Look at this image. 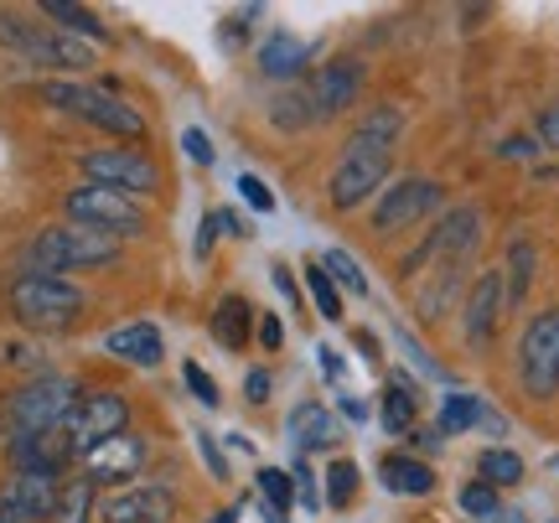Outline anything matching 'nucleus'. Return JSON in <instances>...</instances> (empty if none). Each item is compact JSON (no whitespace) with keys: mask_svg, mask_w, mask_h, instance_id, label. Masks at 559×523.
<instances>
[{"mask_svg":"<svg viewBox=\"0 0 559 523\" xmlns=\"http://www.w3.org/2000/svg\"><path fill=\"white\" fill-rule=\"evenodd\" d=\"M477 425H481V430H492V436H508V420H502L487 400H481V409H477Z\"/></svg>","mask_w":559,"mask_h":523,"instance_id":"obj_48","label":"nucleus"},{"mask_svg":"<svg viewBox=\"0 0 559 523\" xmlns=\"http://www.w3.org/2000/svg\"><path fill=\"white\" fill-rule=\"evenodd\" d=\"M415 415H419V383L409 379L404 368H394V373H389V389H383L379 420L389 436H409V430H415Z\"/></svg>","mask_w":559,"mask_h":523,"instance_id":"obj_24","label":"nucleus"},{"mask_svg":"<svg viewBox=\"0 0 559 523\" xmlns=\"http://www.w3.org/2000/svg\"><path fill=\"white\" fill-rule=\"evenodd\" d=\"M337 409H342V415H347V420H353V425H362V420H368V404H362V400H353V394H342V400H337Z\"/></svg>","mask_w":559,"mask_h":523,"instance_id":"obj_50","label":"nucleus"},{"mask_svg":"<svg viewBox=\"0 0 559 523\" xmlns=\"http://www.w3.org/2000/svg\"><path fill=\"white\" fill-rule=\"evenodd\" d=\"M270 124H275V130H290V135L321 124L317 109H311V94H306V88H285V94H275V104H270Z\"/></svg>","mask_w":559,"mask_h":523,"instance_id":"obj_27","label":"nucleus"},{"mask_svg":"<svg viewBox=\"0 0 559 523\" xmlns=\"http://www.w3.org/2000/svg\"><path fill=\"white\" fill-rule=\"evenodd\" d=\"M436 213H445V187L436 177H400L373 202V234H409Z\"/></svg>","mask_w":559,"mask_h":523,"instance_id":"obj_11","label":"nucleus"},{"mask_svg":"<svg viewBox=\"0 0 559 523\" xmlns=\"http://www.w3.org/2000/svg\"><path fill=\"white\" fill-rule=\"evenodd\" d=\"M549 523H559V519H549Z\"/></svg>","mask_w":559,"mask_h":523,"instance_id":"obj_56","label":"nucleus"},{"mask_svg":"<svg viewBox=\"0 0 559 523\" xmlns=\"http://www.w3.org/2000/svg\"><path fill=\"white\" fill-rule=\"evenodd\" d=\"M481 243V207H472V202H461V207H445L440 213V228L430 234V239L419 243L415 254L400 264V275H415V264L436 260V264H456L466 260L472 249Z\"/></svg>","mask_w":559,"mask_h":523,"instance_id":"obj_12","label":"nucleus"},{"mask_svg":"<svg viewBox=\"0 0 559 523\" xmlns=\"http://www.w3.org/2000/svg\"><path fill=\"white\" fill-rule=\"evenodd\" d=\"M181 379H187V389H192V400L202 404V409H218L223 404V394H218V383H213V373L202 368V362H181Z\"/></svg>","mask_w":559,"mask_h":523,"instance_id":"obj_36","label":"nucleus"},{"mask_svg":"<svg viewBox=\"0 0 559 523\" xmlns=\"http://www.w3.org/2000/svg\"><path fill=\"white\" fill-rule=\"evenodd\" d=\"M181 151H187L198 166L218 162V151H213V141H207V130H198V124H187V130H181Z\"/></svg>","mask_w":559,"mask_h":523,"instance_id":"obj_40","label":"nucleus"},{"mask_svg":"<svg viewBox=\"0 0 559 523\" xmlns=\"http://www.w3.org/2000/svg\"><path fill=\"white\" fill-rule=\"evenodd\" d=\"M239 198L249 202L254 213H275V192H270V187H264L254 171H243V177H239Z\"/></svg>","mask_w":559,"mask_h":523,"instance_id":"obj_38","label":"nucleus"},{"mask_svg":"<svg viewBox=\"0 0 559 523\" xmlns=\"http://www.w3.org/2000/svg\"><path fill=\"white\" fill-rule=\"evenodd\" d=\"M466 322H461V332H466V347H487L492 337H498V322L502 311H508V285H502V270H481L477 281H472V290H466Z\"/></svg>","mask_w":559,"mask_h":523,"instance_id":"obj_15","label":"nucleus"},{"mask_svg":"<svg viewBox=\"0 0 559 523\" xmlns=\"http://www.w3.org/2000/svg\"><path fill=\"white\" fill-rule=\"evenodd\" d=\"M130 430V400H124L120 389H88L79 404H73V415L62 425V436L73 445V462H83L94 445L115 441Z\"/></svg>","mask_w":559,"mask_h":523,"instance_id":"obj_10","label":"nucleus"},{"mask_svg":"<svg viewBox=\"0 0 559 523\" xmlns=\"http://www.w3.org/2000/svg\"><path fill=\"white\" fill-rule=\"evenodd\" d=\"M358 487H362L358 462H347V456H337V462L326 466V487H321V503H326V508H337V513H347V508L358 503Z\"/></svg>","mask_w":559,"mask_h":523,"instance_id":"obj_30","label":"nucleus"},{"mask_svg":"<svg viewBox=\"0 0 559 523\" xmlns=\"http://www.w3.org/2000/svg\"><path fill=\"white\" fill-rule=\"evenodd\" d=\"M317 358H321V373L337 383L342 379V358H337V347H317Z\"/></svg>","mask_w":559,"mask_h":523,"instance_id":"obj_49","label":"nucleus"},{"mask_svg":"<svg viewBox=\"0 0 559 523\" xmlns=\"http://www.w3.org/2000/svg\"><path fill=\"white\" fill-rule=\"evenodd\" d=\"M104 353L130 362V368H160L166 337H160L156 322H124V326H115V332H104Z\"/></svg>","mask_w":559,"mask_h":523,"instance_id":"obj_19","label":"nucleus"},{"mask_svg":"<svg viewBox=\"0 0 559 523\" xmlns=\"http://www.w3.org/2000/svg\"><path fill=\"white\" fill-rule=\"evenodd\" d=\"M58 523H88L94 519V483L88 477H73V483L58 487V508H52Z\"/></svg>","mask_w":559,"mask_h":523,"instance_id":"obj_31","label":"nucleus"},{"mask_svg":"<svg viewBox=\"0 0 559 523\" xmlns=\"http://www.w3.org/2000/svg\"><path fill=\"white\" fill-rule=\"evenodd\" d=\"M41 16L58 21V32H68V37H79V41H109V26H104L88 5H73V0H41Z\"/></svg>","mask_w":559,"mask_h":523,"instance_id":"obj_25","label":"nucleus"},{"mask_svg":"<svg viewBox=\"0 0 559 523\" xmlns=\"http://www.w3.org/2000/svg\"><path fill=\"white\" fill-rule=\"evenodd\" d=\"M477 409H481L477 394H466V389H451V394L440 400L436 436H440V441H451V436H461V430H472V425H477Z\"/></svg>","mask_w":559,"mask_h":523,"instance_id":"obj_29","label":"nucleus"},{"mask_svg":"<svg viewBox=\"0 0 559 523\" xmlns=\"http://www.w3.org/2000/svg\"><path fill=\"white\" fill-rule=\"evenodd\" d=\"M11 472H32V477H58L73 466V445L62 430H41V436H11Z\"/></svg>","mask_w":559,"mask_h":523,"instance_id":"obj_18","label":"nucleus"},{"mask_svg":"<svg viewBox=\"0 0 559 523\" xmlns=\"http://www.w3.org/2000/svg\"><path fill=\"white\" fill-rule=\"evenodd\" d=\"M285 436L296 441L300 456H311V451H332V445L342 441L337 420H332V409H326V404H317V400H306V404H296V409H290Z\"/></svg>","mask_w":559,"mask_h":523,"instance_id":"obj_21","label":"nucleus"},{"mask_svg":"<svg viewBox=\"0 0 559 523\" xmlns=\"http://www.w3.org/2000/svg\"><path fill=\"white\" fill-rule=\"evenodd\" d=\"M140 466H145V441L135 430H124L83 456V477L94 487H130V477H140Z\"/></svg>","mask_w":559,"mask_h":523,"instance_id":"obj_17","label":"nucleus"},{"mask_svg":"<svg viewBox=\"0 0 559 523\" xmlns=\"http://www.w3.org/2000/svg\"><path fill=\"white\" fill-rule=\"evenodd\" d=\"M353 343L362 347V358L368 362H379V343H373V332H353Z\"/></svg>","mask_w":559,"mask_h":523,"instance_id":"obj_52","label":"nucleus"},{"mask_svg":"<svg viewBox=\"0 0 559 523\" xmlns=\"http://www.w3.org/2000/svg\"><path fill=\"white\" fill-rule=\"evenodd\" d=\"M492 523H528L523 513H502V519H492Z\"/></svg>","mask_w":559,"mask_h":523,"instance_id":"obj_54","label":"nucleus"},{"mask_svg":"<svg viewBox=\"0 0 559 523\" xmlns=\"http://www.w3.org/2000/svg\"><path fill=\"white\" fill-rule=\"evenodd\" d=\"M519 383L528 400H555L559 394V306H544L528 317L519 337Z\"/></svg>","mask_w":559,"mask_h":523,"instance_id":"obj_8","label":"nucleus"},{"mask_svg":"<svg viewBox=\"0 0 559 523\" xmlns=\"http://www.w3.org/2000/svg\"><path fill=\"white\" fill-rule=\"evenodd\" d=\"M534 141L549 145V151H559V99L544 104V115L534 120Z\"/></svg>","mask_w":559,"mask_h":523,"instance_id":"obj_43","label":"nucleus"},{"mask_svg":"<svg viewBox=\"0 0 559 523\" xmlns=\"http://www.w3.org/2000/svg\"><path fill=\"white\" fill-rule=\"evenodd\" d=\"M177 519V492L160 483L115 487L99 503V523H171Z\"/></svg>","mask_w":559,"mask_h":523,"instance_id":"obj_14","label":"nucleus"},{"mask_svg":"<svg viewBox=\"0 0 559 523\" xmlns=\"http://www.w3.org/2000/svg\"><path fill=\"white\" fill-rule=\"evenodd\" d=\"M290 477H296V508L306 513V519H317L326 503H321V487H317V477H311V466L296 462V472H290Z\"/></svg>","mask_w":559,"mask_h":523,"instance_id":"obj_37","label":"nucleus"},{"mask_svg":"<svg viewBox=\"0 0 559 523\" xmlns=\"http://www.w3.org/2000/svg\"><path fill=\"white\" fill-rule=\"evenodd\" d=\"M306 290H311V301H317V311L326 322H342V317H347V311H342V290L332 285V275H326L321 260H306Z\"/></svg>","mask_w":559,"mask_h":523,"instance_id":"obj_33","label":"nucleus"},{"mask_svg":"<svg viewBox=\"0 0 559 523\" xmlns=\"http://www.w3.org/2000/svg\"><path fill=\"white\" fill-rule=\"evenodd\" d=\"M555 472H559V456H555Z\"/></svg>","mask_w":559,"mask_h":523,"instance_id":"obj_55","label":"nucleus"},{"mask_svg":"<svg viewBox=\"0 0 559 523\" xmlns=\"http://www.w3.org/2000/svg\"><path fill=\"white\" fill-rule=\"evenodd\" d=\"M254 483H260V498H264L270 513L285 519V513L296 508V477H290V472H280V466H260V472H254Z\"/></svg>","mask_w":559,"mask_h":523,"instance_id":"obj_32","label":"nucleus"},{"mask_svg":"<svg viewBox=\"0 0 559 523\" xmlns=\"http://www.w3.org/2000/svg\"><path fill=\"white\" fill-rule=\"evenodd\" d=\"M311 58H317V47L296 32H275V37L260 41V73L275 83H296L311 68Z\"/></svg>","mask_w":559,"mask_h":523,"instance_id":"obj_20","label":"nucleus"},{"mask_svg":"<svg viewBox=\"0 0 559 523\" xmlns=\"http://www.w3.org/2000/svg\"><path fill=\"white\" fill-rule=\"evenodd\" d=\"M0 47H11L16 58L37 62V68H62V73H83L94 68V47L68 37L47 21H26L21 11H0Z\"/></svg>","mask_w":559,"mask_h":523,"instance_id":"obj_6","label":"nucleus"},{"mask_svg":"<svg viewBox=\"0 0 559 523\" xmlns=\"http://www.w3.org/2000/svg\"><path fill=\"white\" fill-rule=\"evenodd\" d=\"M379 477L394 498H430L436 483H440L436 466L425 462V456H409V451H389V456L379 462Z\"/></svg>","mask_w":559,"mask_h":523,"instance_id":"obj_22","label":"nucleus"},{"mask_svg":"<svg viewBox=\"0 0 559 523\" xmlns=\"http://www.w3.org/2000/svg\"><path fill=\"white\" fill-rule=\"evenodd\" d=\"M58 477H32V472H11L0 487V523H41L58 508Z\"/></svg>","mask_w":559,"mask_h":523,"instance_id":"obj_16","label":"nucleus"},{"mask_svg":"<svg viewBox=\"0 0 559 523\" xmlns=\"http://www.w3.org/2000/svg\"><path fill=\"white\" fill-rule=\"evenodd\" d=\"M404 135V109L400 104H373L347 135L337 166L326 177V202L332 213H358L368 198H379L394 171V145Z\"/></svg>","mask_w":559,"mask_h":523,"instance_id":"obj_1","label":"nucleus"},{"mask_svg":"<svg viewBox=\"0 0 559 523\" xmlns=\"http://www.w3.org/2000/svg\"><path fill=\"white\" fill-rule=\"evenodd\" d=\"M400 347H404V353H409V362H415L419 373H430V379H451V373H445L440 362H430V353L419 347V337H415V332H409V326H400Z\"/></svg>","mask_w":559,"mask_h":523,"instance_id":"obj_39","label":"nucleus"},{"mask_svg":"<svg viewBox=\"0 0 559 523\" xmlns=\"http://www.w3.org/2000/svg\"><path fill=\"white\" fill-rule=\"evenodd\" d=\"M218 234H223V223H218V207H213V213L202 218V228H198V243H192V254H198V260H207V254H213V243H218Z\"/></svg>","mask_w":559,"mask_h":523,"instance_id":"obj_45","label":"nucleus"},{"mask_svg":"<svg viewBox=\"0 0 559 523\" xmlns=\"http://www.w3.org/2000/svg\"><path fill=\"white\" fill-rule=\"evenodd\" d=\"M207 523H239V508H218V513H213Z\"/></svg>","mask_w":559,"mask_h":523,"instance_id":"obj_53","label":"nucleus"},{"mask_svg":"<svg viewBox=\"0 0 559 523\" xmlns=\"http://www.w3.org/2000/svg\"><path fill=\"white\" fill-rule=\"evenodd\" d=\"M539 151H544V145L534 141V135H508V141L498 145V156H502V162H534Z\"/></svg>","mask_w":559,"mask_h":523,"instance_id":"obj_42","label":"nucleus"},{"mask_svg":"<svg viewBox=\"0 0 559 523\" xmlns=\"http://www.w3.org/2000/svg\"><path fill=\"white\" fill-rule=\"evenodd\" d=\"M275 290L285 296V306H290V311L300 306V290H296V281H290V270H285V264H275Z\"/></svg>","mask_w":559,"mask_h":523,"instance_id":"obj_47","label":"nucleus"},{"mask_svg":"<svg viewBox=\"0 0 559 523\" xmlns=\"http://www.w3.org/2000/svg\"><path fill=\"white\" fill-rule=\"evenodd\" d=\"M260 347L264 353H280V347H285V322H280L275 311H264L260 317Z\"/></svg>","mask_w":559,"mask_h":523,"instance_id":"obj_46","label":"nucleus"},{"mask_svg":"<svg viewBox=\"0 0 559 523\" xmlns=\"http://www.w3.org/2000/svg\"><path fill=\"white\" fill-rule=\"evenodd\" d=\"M207 332H213V343L223 353H243L249 347V332H254V306L243 301V296H223L213 306V317H207Z\"/></svg>","mask_w":559,"mask_h":523,"instance_id":"obj_23","label":"nucleus"},{"mask_svg":"<svg viewBox=\"0 0 559 523\" xmlns=\"http://www.w3.org/2000/svg\"><path fill=\"white\" fill-rule=\"evenodd\" d=\"M311 94V109L317 120H342L358 109V94H362V62L358 58H332L317 68V79L306 83Z\"/></svg>","mask_w":559,"mask_h":523,"instance_id":"obj_13","label":"nucleus"},{"mask_svg":"<svg viewBox=\"0 0 559 523\" xmlns=\"http://www.w3.org/2000/svg\"><path fill=\"white\" fill-rule=\"evenodd\" d=\"M79 400H83V389L68 379V373H37V379H26L16 394L5 400V430H11V436L62 430Z\"/></svg>","mask_w":559,"mask_h":523,"instance_id":"obj_5","label":"nucleus"},{"mask_svg":"<svg viewBox=\"0 0 559 523\" xmlns=\"http://www.w3.org/2000/svg\"><path fill=\"white\" fill-rule=\"evenodd\" d=\"M523 477H528V466H523V456L519 451H508V445H487L477 456V483H487V487H519Z\"/></svg>","mask_w":559,"mask_h":523,"instance_id":"obj_26","label":"nucleus"},{"mask_svg":"<svg viewBox=\"0 0 559 523\" xmlns=\"http://www.w3.org/2000/svg\"><path fill=\"white\" fill-rule=\"evenodd\" d=\"M79 166L94 187H115V192H124V198H135V202L160 192V166H156V156L140 151V145H99V151H83Z\"/></svg>","mask_w":559,"mask_h":523,"instance_id":"obj_9","label":"nucleus"},{"mask_svg":"<svg viewBox=\"0 0 559 523\" xmlns=\"http://www.w3.org/2000/svg\"><path fill=\"white\" fill-rule=\"evenodd\" d=\"M41 99L52 104V109L79 115L83 124H94V130L115 135V141H145V115H140L135 104H124L120 94H109V88H88V83L47 79V83H41Z\"/></svg>","mask_w":559,"mask_h":523,"instance_id":"obj_4","label":"nucleus"},{"mask_svg":"<svg viewBox=\"0 0 559 523\" xmlns=\"http://www.w3.org/2000/svg\"><path fill=\"white\" fill-rule=\"evenodd\" d=\"M115 260H120V239H109L99 228H83V223H47V228H37V239L26 243L32 275H58V281H68V270H104Z\"/></svg>","mask_w":559,"mask_h":523,"instance_id":"obj_2","label":"nucleus"},{"mask_svg":"<svg viewBox=\"0 0 559 523\" xmlns=\"http://www.w3.org/2000/svg\"><path fill=\"white\" fill-rule=\"evenodd\" d=\"M270 389H275L270 368H249V379H243V400H249V404H270Z\"/></svg>","mask_w":559,"mask_h":523,"instance_id":"obj_44","label":"nucleus"},{"mask_svg":"<svg viewBox=\"0 0 559 523\" xmlns=\"http://www.w3.org/2000/svg\"><path fill=\"white\" fill-rule=\"evenodd\" d=\"M409 436H415V451H425V456H430V451H440V436H436V430H409Z\"/></svg>","mask_w":559,"mask_h":523,"instance_id":"obj_51","label":"nucleus"},{"mask_svg":"<svg viewBox=\"0 0 559 523\" xmlns=\"http://www.w3.org/2000/svg\"><path fill=\"white\" fill-rule=\"evenodd\" d=\"M62 213L68 223H83V228H99L109 239H140L151 218H145V207L135 198H124L115 187H94V181H79V187H68L62 192Z\"/></svg>","mask_w":559,"mask_h":523,"instance_id":"obj_7","label":"nucleus"},{"mask_svg":"<svg viewBox=\"0 0 559 523\" xmlns=\"http://www.w3.org/2000/svg\"><path fill=\"white\" fill-rule=\"evenodd\" d=\"M534 264H539V254H534V243H528V239H513V243H508V275H502V285H508V306H523V301H528Z\"/></svg>","mask_w":559,"mask_h":523,"instance_id":"obj_28","label":"nucleus"},{"mask_svg":"<svg viewBox=\"0 0 559 523\" xmlns=\"http://www.w3.org/2000/svg\"><path fill=\"white\" fill-rule=\"evenodd\" d=\"M321 264H326V275H332V285H337V290L368 296V275H362V264L353 260L347 249H326V254H321Z\"/></svg>","mask_w":559,"mask_h":523,"instance_id":"obj_34","label":"nucleus"},{"mask_svg":"<svg viewBox=\"0 0 559 523\" xmlns=\"http://www.w3.org/2000/svg\"><path fill=\"white\" fill-rule=\"evenodd\" d=\"M192 441H198V451H202V462H207V472L218 477V483H228V462H223V451H218V441L207 436V430H192Z\"/></svg>","mask_w":559,"mask_h":523,"instance_id":"obj_41","label":"nucleus"},{"mask_svg":"<svg viewBox=\"0 0 559 523\" xmlns=\"http://www.w3.org/2000/svg\"><path fill=\"white\" fill-rule=\"evenodd\" d=\"M456 503H461V513H466V519H477V523L502 519V492H498V487H487V483H466Z\"/></svg>","mask_w":559,"mask_h":523,"instance_id":"obj_35","label":"nucleus"},{"mask_svg":"<svg viewBox=\"0 0 559 523\" xmlns=\"http://www.w3.org/2000/svg\"><path fill=\"white\" fill-rule=\"evenodd\" d=\"M11 317H16L26 332H68V326H79V317L88 311V296H83V285L73 281H58V275H16L11 281Z\"/></svg>","mask_w":559,"mask_h":523,"instance_id":"obj_3","label":"nucleus"}]
</instances>
